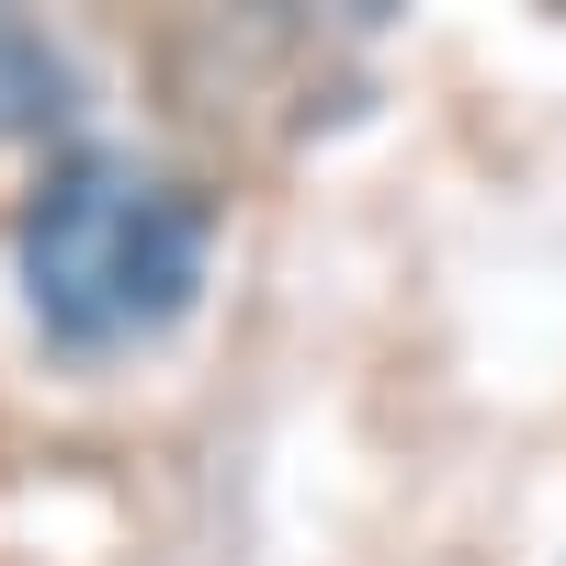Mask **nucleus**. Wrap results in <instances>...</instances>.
Here are the masks:
<instances>
[{
	"mask_svg": "<svg viewBox=\"0 0 566 566\" xmlns=\"http://www.w3.org/2000/svg\"><path fill=\"white\" fill-rule=\"evenodd\" d=\"M193 272H205V216L159 170L80 159L23 216V295L45 317V340H69V352H125L148 328H170Z\"/></svg>",
	"mask_w": 566,
	"mask_h": 566,
	"instance_id": "nucleus-1",
	"label": "nucleus"
}]
</instances>
